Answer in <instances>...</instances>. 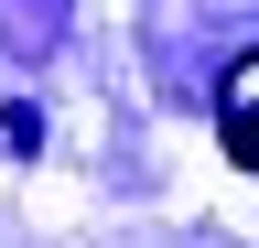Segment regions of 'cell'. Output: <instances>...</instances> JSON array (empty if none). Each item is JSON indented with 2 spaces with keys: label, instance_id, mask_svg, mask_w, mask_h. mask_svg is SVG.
<instances>
[{
  "label": "cell",
  "instance_id": "cell-1",
  "mask_svg": "<svg viewBox=\"0 0 259 248\" xmlns=\"http://www.w3.org/2000/svg\"><path fill=\"white\" fill-rule=\"evenodd\" d=\"M216 130H227V162L259 173V54H238V65L216 76Z\"/></svg>",
  "mask_w": 259,
  "mask_h": 248
}]
</instances>
